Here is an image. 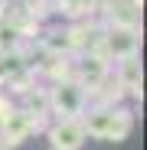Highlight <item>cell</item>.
I'll return each mask as SVG.
<instances>
[{"label":"cell","mask_w":147,"mask_h":150,"mask_svg":"<svg viewBox=\"0 0 147 150\" xmlns=\"http://www.w3.org/2000/svg\"><path fill=\"white\" fill-rule=\"evenodd\" d=\"M85 134H95V137H105V140H121L128 131H131V114L128 111H98L92 114L85 124Z\"/></svg>","instance_id":"6da1fadb"},{"label":"cell","mask_w":147,"mask_h":150,"mask_svg":"<svg viewBox=\"0 0 147 150\" xmlns=\"http://www.w3.org/2000/svg\"><path fill=\"white\" fill-rule=\"evenodd\" d=\"M85 127H82V121H62L56 124L53 131H49V140H53L56 150H79L85 144Z\"/></svg>","instance_id":"7a4b0ae2"},{"label":"cell","mask_w":147,"mask_h":150,"mask_svg":"<svg viewBox=\"0 0 147 150\" xmlns=\"http://www.w3.org/2000/svg\"><path fill=\"white\" fill-rule=\"evenodd\" d=\"M53 105L62 108V114H75L79 105H82V91H79L75 85H59V88L53 91Z\"/></svg>","instance_id":"3957f363"},{"label":"cell","mask_w":147,"mask_h":150,"mask_svg":"<svg viewBox=\"0 0 147 150\" xmlns=\"http://www.w3.org/2000/svg\"><path fill=\"white\" fill-rule=\"evenodd\" d=\"M108 46L114 49V52H124V56L131 59V56H134V49H137V36H134V30H111Z\"/></svg>","instance_id":"277c9868"}]
</instances>
